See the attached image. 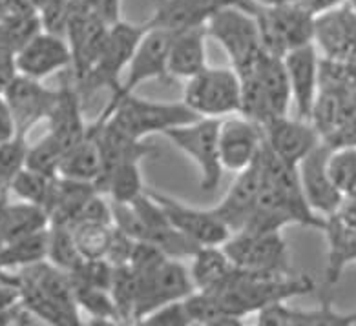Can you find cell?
I'll return each instance as SVG.
<instances>
[{
	"label": "cell",
	"instance_id": "obj_1",
	"mask_svg": "<svg viewBox=\"0 0 356 326\" xmlns=\"http://www.w3.org/2000/svg\"><path fill=\"white\" fill-rule=\"evenodd\" d=\"M147 30V24H130L127 20H119L118 24L110 28L106 44L99 59L88 74L84 75V78L75 83L83 101L93 97L101 89H110V93L118 92L122 74L127 71Z\"/></svg>",
	"mask_w": 356,
	"mask_h": 326
},
{
	"label": "cell",
	"instance_id": "obj_2",
	"mask_svg": "<svg viewBox=\"0 0 356 326\" xmlns=\"http://www.w3.org/2000/svg\"><path fill=\"white\" fill-rule=\"evenodd\" d=\"M207 33L220 42L239 77L252 74L267 53L258 20L239 8H225L216 13L207 24Z\"/></svg>",
	"mask_w": 356,
	"mask_h": 326
},
{
	"label": "cell",
	"instance_id": "obj_3",
	"mask_svg": "<svg viewBox=\"0 0 356 326\" xmlns=\"http://www.w3.org/2000/svg\"><path fill=\"white\" fill-rule=\"evenodd\" d=\"M201 117H197L191 108H186L183 101L181 103H156V101H145L136 95H130L115 108V112L110 115L103 126L112 128L115 132L136 141H143L152 133L163 135L172 128L183 126Z\"/></svg>",
	"mask_w": 356,
	"mask_h": 326
},
{
	"label": "cell",
	"instance_id": "obj_4",
	"mask_svg": "<svg viewBox=\"0 0 356 326\" xmlns=\"http://www.w3.org/2000/svg\"><path fill=\"white\" fill-rule=\"evenodd\" d=\"M148 28V26H147ZM172 33L163 30H156V28H148L145 37L141 39L139 46H137L136 53H134L132 60L128 64L127 71H124V78L121 80V86L115 93L110 95V103L104 106V110L99 113V117L90 124L93 128H101L104 122L110 119L115 108L128 98L130 95H136V89L141 84L148 83V80H170L168 75V49H170Z\"/></svg>",
	"mask_w": 356,
	"mask_h": 326
},
{
	"label": "cell",
	"instance_id": "obj_5",
	"mask_svg": "<svg viewBox=\"0 0 356 326\" xmlns=\"http://www.w3.org/2000/svg\"><path fill=\"white\" fill-rule=\"evenodd\" d=\"M183 103L201 119H221L241 110V78L232 68H207L186 80Z\"/></svg>",
	"mask_w": 356,
	"mask_h": 326
},
{
	"label": "cell",
	"instance_id": "obj_6",
	"mask_svg": "<svg viewBox=\"0 0 356 326\" xmlns=\"http://www.w3.org/2000/svg\"><path fill=\"white\" fill-rule=\"evenodd\" d=\"M220 122L221 119H197L163 133L177 150L195 162L200 170V188L209 194L220 186L223 177V164L220 159Z\"/></svg>",
	"mask_w": 356,
	"mask_h": 326
},
{
	"label": "cell",
	"instance_id": "obj_7",
	"mask_svg": "<svg viewBox=\"0 0 356 326\" xmlns=\"http://www.w3.org/2000/svg\"><path fill=\"white\" fill-rule=\"evenodd\" d=\"M252 17L258 20L264 48L268 55L283 57L291 49L314 44L316 17L298 2L283 6L259 4Z\"/></svg>",
	"mask_w": 356,
	"mask_h": 326
},
{
	"label": "cell",
	"instance_id": "obj_8",
	"mask_svg": "<svg viewBox=\"0 0 356 326\" xmlns=\"http://www.w3.org/2000/svg\"><path fill=\"white\" fill-rule=\"evenodd\" d=\"M137 304L134 323L152 311L185 301L195 292L191 270L179 259L166 257L147 272L137 273Z\"/></svg>",
	"mask_w": 356,
	"mask_h": 326
},
{
	"label": "cell",
	"instance_id": "obj_9",
	"mask_svg": "<svg viewBox=\"0 0 356 326\" xmlns=\"http://www.w3.org/2000/svg\"><path fill=\"white\" fill-rule=\"evenodd\" d=\"M230 261L238 268L250 272L294 273L291 255L282 232L254 234L238 232L232 234L221 246Z\"/></svg>",
	"mask_w": 356,
	"mask_h": 326
},
{
	"label": "cell",
	"instance_id": "obj_10",
	"mask_svg": "<svg viewBox=\"0 0 356 326\" xmlns=\"http://www.w3.org/2000/svg\"><path fill=\"white\" fill-rule=\"evenodd\" d=\"M112 26L95 15L86 0H72L64 39L72 49V77L79 83L88 74L106 44Z\"/></svg>",
	"mask_w": 356,
	"mask_h": 326
},
{
	"label": "cell",
	"instance_id": "obj_11",
	"mask_svg": "<svg viewBox=\"0 0 356 326\" xmlns=\"http://www.w3.org/2000/svg\"><path fill=\"white\" fill-rule=\"evenodd\" d=\"M225 8H239L254 15L259 8V2L258 0H154V13L145 24L148 28L176 35L194 28H207L209 20Z\"/></svg>",
	"mask_w": 356,
	"mask_h": 326
},
{
	"label": "cell",
	"instance_id": "obj_12",
	"mask_svg": "<svg viewBox=\"0 0 356 326\" xmlns=\"http://www.w3.org/2000/svg\"><path fill=\"white\" fill-rule=\"evenodd\" d=\"M148 194L165 209L172 226L185 237L194 241L197 246H223L227 239L232 235L212 209L192 208L156 190H148Z\"/></svg>",
	"mask_w": 356,
	"mask_h": 326
},
{
	"label": "cell",
	"instance_id": "obj_13",
	"mask_svg": "<svg viewBox=\"0 0 356 326\" xmlns=\"http://www.w3.org/2000/svg\"><path fill=\"white\" fill-rule=\"evenodd\" d=\"M265 148L264 126L247 117H229L220 122V159L223 170H247Z\"/></svg>",
	"mask_w": 356,
	"mask_h": 326
},
{
	"label": "cell",
	"instance_id": "obj_14",
	"mask_svg": "<svg viewBox=\"0 0 356 326\" xmlns=\"http://www.w3.org/2000/svg\"><path fill=\"white\" fill-rule=\"evenodd\" d=\"M331 150V144L322 141L298 164V173H300V182H302L305 199L312 212L320 217H331L337 214L346 199L343 194L337 188V185L332 182L329 170H327V161H329Z\"/></svg>",
	"mask_w": 356,
	"mask_h": 326
},
{
	"label": "cell",
	"instance_id": "obj_15",
	"mask_svg": "<svg viewBox=\"0 0 356 326\" xmlns=\"http://www.w3.org/2000/svg\"><path fill=\"white\" fill-rule=\"evenodd\" d=\"M264 135L267 150L293 166L300 164L322 142V137L312 122L289 115L273 117L265 122Z\"/></svg>",
	"mask_w": 356,
	"mask_h": 326
},
{
	"label": "cell",
	"instance_id": "obj_16",
	"mask_svg": "<svg viewBox=\"0 0 356 326\" xmlns=\"http://www.w3.org/2000/svg\"><path fill=\"white\" fill-rule=\"evenodd\" d=\"M283 64L287 69L293 104L296 117L311 122L312 110L320 93V64L322 57L314 44L294 48L283 55Z\"/></svg>",
	"mask_w": 356,
	"mask_h": 326
},
{
	"label": "cell",
	"instance_id": "obj_17",
	"mask_svg": "<svg viewBox=\"0 0 356 326\" xmlns=\"http://www.w3.org/2000/svg\"><path fill=\"white\" fill-rule=\"evenodd\" d=\"M4 97L15 115L19 135L28 137L31 128L44 119L48 121L59 98V89H49L42 86V80L19 74Z\"/></svg>",
	"mask_w": 356,
	"mask_h": 326
},
{
	"label": "cell",
	"instance_id": "obj_18",
	"mask_svg": "<svg viewBox=\"0 0 356 326\" xmlns=\"http://www.w3.org/2000/svg\"><path fill=\"white\" fill-rule=\"evenodd\" d=\"M261 188H264V170H261V162L258 159L247 170L239 171L223 200L210 209L230 230V234L241 232L258 205Z\"/></svg>",
	"mask_w": 356,
	"mask_h": 326
},
{
	"label": "cell",
	"instance_id": "obj_19",
	"mask_svg": "<svg viewBox=\"0 0 356 326\" xmlns=\"http://www.w3.org/2000/svg\"><path fill=\"white\" fill-rule=\"evenodd\" d=\"M15 64L20 75L44 80L49 75L72 69V49L64 37L42 30L17 55Z\"/></svg>",
	"mask_w": 356,
	"mask_h": 326
},
{
	"label": "cell",
	"instance_id": "obj_20",
	"mask_svg": "<svg viewBox=\"0 0 356 326\" xmlns=\"http://www.w3.org/2000/svg\"><path fill=\"white\" fill-rule=\"evenodd\" d=\"M49 135L59 141L64 151L77 146L88 135V124L83 117V97L75 86L74 77L64 78L59 88V98L48 117Z\"/></svg>",
	"mask_w": 356,
	"mask_h": 326
},
{
	"label": "cell",
	"instance_id": "obj_21",
	"mask_svg": "<svg viewBox=\"0 0 356 326\" xmlns=\"http://www.w3.org/2000/svg\"><path fill=\"white\" fill-rule=\"evenodd\" d=\"M207 37H209L207 28H194V30L172 35L170 49H168V75L170 78L191 80L209 68Z\"/></svg>",
	"mask_w": 356,
	"mask_h": 326
},
{
	"label": "cell",
	"instance_id": "obj_22",
	"mask_svg": "<svg viewBox=\"0 0 356 326\" xmlns=\"http://www.w3.org/2000/svg\"><path fill=\"white\" fill-rule=\"evenodd\" d=\"M323 234L327 237V268L325 288L334 286L340 281L347 264L356 263V226L346 223L340 215L325 217Z\"/></svg>",
	"mask_w": 356,
	"mask_h": 326
},
{
	"label": "cell",
	"instance_id": "obj_23",
	"mask_svg": "<svg viewBox=\"0 0 356 326\" xmlns=\"http://www.w3.org/2000/svg\"><path fill=\"white\" fill-rule=\"evenodd\" d=\"M88 132L97 137L99 148H101V157H103L101 177L119 164H128V162H139L141 164V161H145V159L161 155V150H157L156 146L130 139V137L122 135V133L115 132V130L108 126L95 130L88 124Z\"/></svg>",
	"mask_w": 356,
	"mask_h": 326
},
{
	"label": "cell",
	"instance_id": "obj_24",
	"mask_svg": "<svg viewBox=\"0 0 356 326\" xmlns=\"http://www.w3.org/2000/svg\"><path fill=\"white\" fill-rule=\"evenodd\" d=\"M17 281H19L20 304L28 310V314L39 317L40 321L49 326H84L79 316L77 304H66L46 295L31 282L20 277L19 273H17Z\"/></svg>",
	"mask_w": 356,
	"mask_h": 326
},
{
	"label": "cell",
	"instance_id": "obj_25",
	"mask_svg": "<svg viewBox=\"0 0 356 326\" xmlns=\"http://www.w3.org/2000/svg\"><path fill=\"white\" fill-rule=\"evenodd\" d=\"M191 259L188 270L195 292H216L236 272V264L221 246H201Z\"/></svg>",
	"mask_w": 356,
	"mask_h": 326
},
{
	"label": "cell",
	"instance_id": "obj_26",
	"mask_svg": "<svg viewBox=\"0 0 356 326\" xmlns=\"http://www.w3.org/2000/svg\"><path fill=\"white\" fill-rule=\"evenodd\" d=\"M49 228L46 209L20 200L17 205L6 203L0 206V248L19 241L26 235L37 234Z\"/></svg>",
	"mask_w": 356,
	"mask_h": 326
},
{
	"label": "cell",
	"instance_id": "obj_27",
	"mask_svg": "<svg viewBox=\"0 0 356 326\" xmlns=\"http://www.w3.org/2000/svg\"><path fill=\"white\" fill-rule=\"evenodd\" d=\"M254 74L264 88L273 117L289 115V108L293 104V93H291V84H289L283 57L265 53L264 59L259 60L258 68L254 69Z\"/></svg>",
	"mask_w": 356,
	"mask_h": 326
},
{
	"label": "cell",
	"instance_id": "obj_28",
	"mask_svg": "<svg viewBox=\"0 0 356 326\" xmlns=\"http://www.w3.org/2000/svg\"><path fill=\"white\" fill-rule=\"evenodd\" d=\"M101 171H103V157H101L97 137L88 132L84 141L64 153L59 177L95 185V180L101 177Z\"/></svg>",
	"mask_w": 356,
	"mask_h": 326
},
{
	"label": "cell",
	"instance_id": "obj_29",
	"mask_svg": "<svg viewBox=\"0 0 356 326\" xmlns=\"http://www.w3.org/2000/svg\"><path fill=\"white\" fill-rule=\"evenodd\" d=\"M95 188L99 194L110 195L112 203L132 205L134 200L147 191V186L143 182L141 164L128 162V164L115 166L113 170L95 180Z\"/></svg>",
	"mask_w": 356,
	"mask_h": 326
},
{
	"label": "cell",
	"instance_id": "obj_30",
	"mask_svg": "<svg viewBox=\"0 0 356 326\" xmlns=\"http://www.w3.org/2000/svg\"><path fill=\"white\" fill-rule=\"evenodd\" d=\"M42 31L39 13L6 15L0 19V57L15 59L30 40Z\"/></svg>",
	"mask_w": 356,
	"mask_h": 326
},
{
	"label": "cell",
	"instance_id": "obj_31",
	"mask_svg": "<svg viewBox=\"0 0 356 326\" xmlns=\"http://www.w3.org/2000/svg\"><path fill=\"white\" fill-rule=\"evenodd\" d=\"M48 259V230L13 241L0 248V270L31 266Z\"/></svg>",
	"mask_w": 356,
	"mask_h": 326
},
{
	"label": "cell",
	"instance_id": "obj_32",
	"mask_svg": "<svg viewBox=\"0 0 356 326\" xmlns=\"http://www.w3.org/2000/svg\"><path fill=\"white\" fill-rule=\"evenodd\" d=\"M51 264L72 273L83 264V255L79 253L75 244L74 232L70 226L63 224H49L48 228V259Z\"/></svg>",
	"mask_w": 356,
	"mask_h": 326
},
{
	"label": "cell",
	"instance_id": "obj_33",
	"mask_svg": "<svg viewBox=\"0 0 356 326\" xmlns=\"http://www.w3.org/2000/svg\"><path fill=\"white\" fill-rule=\"evenodd\" d=\"M75 244L84 261L106 257L108 246L113 235V224L83 221L72 226Z\"/></svg>",
	"mask_w": 356,
	"mask_h": 326
},
{
	"label": "cell",
	"instance_id": "obj_34",
	"mask_svg": "<svg viewBox=\"0 0 356 326\" xmlns=\"http://www.w3.org/2000/svg\"><path fill=\"white\" fill-rule=\"evenodd\" d=\"M55 180H57V177L40 175L37 171L24 168L15 179L11 180L10 190L20 200L30 203V205L35 206H40L42 209H48L49 203H51V197H54Z\"/></svg>",
	"mask_w": 356,
	"mask_h": 326
},
{
	"label": "cell",
	"instance_id": "obj_35",
	"mask_svg": "<svg viewBox=\"0 0 356 326\" xmlns=\"http://www.w3.org/2000/svg\"><path fill=\"white\" fill-rule=\"evenodd\" d=\"M110 295H112L113 302L118 307L119 317L128 325H132L137 304V275L130 264L113 266Z\"/></svg>",
	"mask_w": 356,
	"mask_h": 326
},
{
	"label": "cell",
	"instance_id": "obj_36",
	"mask_svg": "<svg viewBox=\"0 0 356 326\" xmlns=\"http://www.w3.org/2000/svg\"><path fill=\"white\" fill-rule=\"evenodd\" d=\"M64 153L66 151L60 146L59 141L48 133L39 142H35L33 146H30L28 159H26V168L37 171L40 175L59 177L60 162H63Z\"/></svg>",
	"mask_w": 356,
	"mask_h": 326
},
{
	"label": "cell",
	"instance_id": "obj_37",
	"mask_svg": "<svg viewBox=\"0 0 356 326\" xmlns=\"http://www.w3.org/2000/svg\"><path fill=\"white\" fill-rule=\"evenodd\" d=\"M74 295L79 308L88 311L92 319H110V321H122L119 317L118 307L113 302L110 290L95 286H86V284H74ZM124 323V321H122Z\"/></svg>",
	"mask_w": 356,
	"mask_h": 326
},
{
	"label": "cell",
	"instance_id": "obj_38",
	"mask_svg": "<svg viewBox=\"0 0 356 326\" xmlns=\"http://www.w3.org/2000/svg\"><path fill=\"white\" fill-rule=\"evenodd\" d=\"M30 144L24 135L0 142V190H10L11 180L26 168Z\"/></svg>",
	"mask_w": 356,
	"mask_h": 326
},
{
	"label": "cell",
	"instance_id": "obj_39",
	"mask_svg": "<svg viewBox=\"0 0 356 326\" xmlns=\"http://www.w3.org/2000/svg\"><path fill=\"white\" fill-rule=\"evenodd\" d=\"M356 311L340 314L332 308L329 295L322 297L316 310H294V326H355Z\"/></svg>",
	"mask_w": 356,
	"mask_h": 326
},
{
	"label": "cell",
	"instance_id": "obj_40",
	"mask_svg": "<svg viewBox=\"0 0 356 326\" xmlns=\"http://www.w3.org/2000/svg\"><path fill=\"white\" fill-rule=\"evenodd\" d=\"M137 241L132 239L128 234H124L122 230H119L115 224H113V235L112 241H110V246H108L106 252V261L112 266H127L130 264V259L134 255V250H136Z\"/></svg>",
	"mask_w": 356,
	"mask_h": 326
},
{
	"label": "cell",
	"instance_id": "obj_41",
	"mask_svg": "<svg viewBox=\"0 0 356 326\" xmlns=\"http://www.w3.org/2000/svg\"><path fill=\"white\" fill-rule=\"evenodd\" d=\"M256 326H294V308H289L287 302L264 308L258 311Z\"/></svg>",
	"mask_w": 356,
	"mask_h": 326
},
{
	"label": "cell",
	"instance_id": "obj_42",
	"mask_svg": "<svg viewBox=\"0 0 356 326\" xmlns=\"http://www.w3.org/2000/svg\"><path fill=\"white\" fill-rule=\"evenodd\" d=\"M86 2H88L90 10L110 26L118 24L119 20H122V0H86Z\"/></svg>",
	"mask_w": 356,
	"mask_h": 326
},
{
	"label": "cell",
	"instance_id": "obj_43",
	"mask_svg": "<svg viewBox=\"0 0 356 326\" xmlns=\"http://www.w3.org/2000/svg\"><path fill=\"white\" fill-rule=\"evenodd\" d=\"M17 135H19V128H17L15 115L4 95H0V142L11 141Z\"/></svg>",
	"mask_w": 356,
	"mask_h": 326
},
{
	"label": "cell",
	"instance_id": "obj_44",
	"mask_svg": "<svg viewBox=\"0 0 356 326\" xmlns=\"http://www.w3.org/2000/svg\"><path fill=\"white\" fill-rule=\"evenodd\" d=\"M298 4L305 8L311 15L318 17L346 6L347 0H298Z\"/></svg>",
	"mask_w": 356,
	"mask_h": 326
},
{
	"label": "cell",
	"instance_id": "obj_45",
	"mask_svg": "<svg viewBox=\"0 0 356 326\" xmlns=\"http://www.w3.org/2000/svg\"><path fill=\"white\" fill-rule=\"evenodd\" d=\"M17 75H19V69H17L15 59L0 57V95H4L8 92V88L15 80Z\"/></svg>",
	"mask_w": 356,
	"mask_h": 326
},
{
	"label": "cell",
	"instance_id": "obj_46",
	"mask_svg": "<svg viewBox=\"0 0 356 326\" xmlns=\"http://www.w3.org/2000/svg\"><path fill=\"white\" fill-rule=\"evenodd\" d=\"M28 310L22 304H15V307L2 308L0 310V326H13L20 325V323L28 321Z\"/></svg>",
	"mask_w": 356,
	"mask_h": 326
},
{
	"label": "cell",
	"instance_id": "obj_47",
	"mask_svg": "<svg viewBox=\"0 0 356 326\" xmlns=\"http://www.w3.org/2000/svg\"><path fill=\"white\" fill-rule=\"evenodd\" d=\"M194 326H247L243 321V317L236 316H218L214 319H209L205 323H200V325Z\"/></svg>",
	"mask_w": 356,
	"mask_h": 326
},
{
	"label": "cell",
	"instance_id": "obj_48",
	"mask_svg": "<svg viewBox=\"0 0 356 326\" xmlns=\"http://www.w3.org/2000/svg\"><path fill=\"white\" fill-rule=\"evenodd\" d=\"M84 326H128V323L110 321V319H90L88 325Z\"/></svg>",
	"mask_w": 356,
	"mask_h": 326
},
{
	"label": "cell",
	"instance_id": "obj_49",
	"mask_svg": "<svg viewBox=\"0 0 356 326\" xmlns=\"http://www.w3.org/2000/svg\"><path fill=\"white\" fill-rule=\"evenodd\" d=\"M258 2L264 6H283L293 4V2H298V0H258Z\"/></svg>",
	"mask_w": 356,
	"mask_h": 326
},
{
	"label": "cell",
	"instance_id": "obj_50",
	"mask_svg": "<svg viewBox=\"0 0 356 326\" xmlns=\"http://www.w3.org/2000/svg\"><path fill=\"white\" fill-rule=\"evenodd\" d=\"M49 2H51V0H31V4H33V8L37 10V13H39L44 6H48Z\"/></svg>",
	"mask_w": 356,
	"mask_h": 326
},
{
	"label": "cell",
	"instance_id": "obj_51",
	"mask_svg": "<svg viewBox=\"0 0 356 326\" xmlns=\"http://www.w3.org/2000/svg\"><path fill=\"white\" fill-rule=\"evenodd\" d=\"M6 203H8V191L0 190V206L6 205Z\"/></svg>",
	"mask_w": 356,
	"mask_h": 326
},
{
	"label": "cell",
	"instance_id": "obj_52",
	"mask_svg": "<svg viewBox=\"0 0 356 326\" xmlns=\"http://www.w3.org/2000/svg\"><path fill=\"white\" fill-rule=\"evenodd\" d=\"M346 6L356 15V0H347V4H346Z\"/></svg>",
	"mask_w": 356,
	"mask_h": 326
},
{
	"label": "cell",
	"instance_id": "obj_53",
	"mask_svg": "<svg viewBox=\"0 0 356 326\" xmlns=\"http://www.w3.org/2000/svg\"><path fill=\"white\" fill-rule=\"evenodd\" d=\"M4 17V2H0V19Z\"/></svg>",
	"mask_w": 356,
	"mask_h": 326
}]
</instances>
